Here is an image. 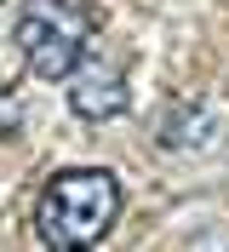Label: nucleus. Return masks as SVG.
Returning a JSON list of instances; mask_svg holds the SVG:
<instances>
[{"instance_id": "nucleus-1", "label": "nucleus", "mask_w": 229, "mask_h": 252, "mask_svg": "<svg viewBox=\"0 0 229 252\" xmlns=\"http://www.w3.org/2000/svg\"><path fill=\"white\" fill-rule=\"evenodd\" d=\"M115 218H121V184L103 166H69L40 189L34 235L58 252H75V247L103 241L115 229Z\"/></svg>"}, {"instance_id": "nucleus-2", "label": "nucleus", "mask_w": 229, "mask_h": 252, "mask_svg": "<svg viewBox=\"0 0 229 252\" xmlns=\"http://www.w3.org/2000/svg\"><path fill=\"white\" fill-rule=\"evenodd\" d=\"M17 52L29 63V75L40 80H69L75 63L86 58V23L58 0H40L17 17Z\"/></svg>"}, {"instance_id": "nucleus-3", "label": "nucleus", "mask_w": 229, "mask_h": 252, "mask_svg": "<svg viewBox=\"0 0 229 252\" xmlns=\"http://www.w3.org/2000/svg\"><path fill=\"white\" fill-rule=\"evenodd\" d=\"M126 103H132V92H126V75L115 63H98V58L75 63V75H69V109L80 121H121Z\"/></svg>"}]
</instances>
